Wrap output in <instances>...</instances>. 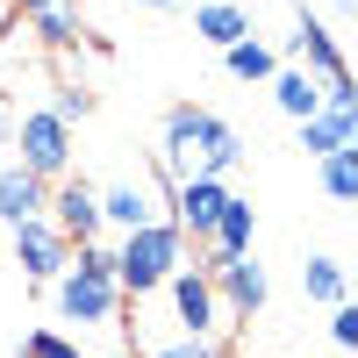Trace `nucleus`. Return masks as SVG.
Returning <instances> with one entry per match:
<instances>
[{
    "instance_id": "nucleus-1",
    "label": "nucleus",
    "mask_w": 358,
    "mask_h": 358,
    "mask_svg": "<svg viewBox=\"0 0 358 358\" xmlns=\"http://www.w3.org/2000/svg\"><path fill=\"white\" fill-rule=\"evenodd\" d=\"M236 158H244V143H236V129L222 122V115L208 108H172L165 129H158V165L187 187V179H222Z\"/></svg>"
},
{
    "instance_id": "nucleus-2",
    "label": "nucleus",
    "mask_w": 358,
    "mask_h": 358,
    "mask_svg": "<svg viewBox=\"0 0 358 358\" xmlns=\"http://www.w3.org/2000/svg\"><path fill=\"white\" fill-rule=\"evenodd\" d=\"M50 287H57V315L79 322V330L115 322V308H122V287H115V258H108V244H79L72 265H65Z\"/></svg>"
},
{
    "instance_id": "nucleus-3",
    "label": "nucleus",
    "mask_w": 358,
    "mask_h": 358,
    "mask_svg": "<svg viewBox=\"0 0 358 358\" xmlns=\"http://www.w3.org/2000/svg\"><path fill=\"white\" fill-rule=\"evenodd\" d=\"M108 258H115V287L122 294H158L179 273V258H187V236L172 222H151V229H129Z\"/></svg>"
},
{
    "instance_id": "nucleus-4",
    "label": "nucleus",
    "mask_w": 358,
    "mask_h": 358,
    "mask_svg": "<svg viewBox=\"0 0 358 358\" xmlns=\"http://www.w3.org/2000/svg\"><path fill=\"white\" fill-rule=\"evenodd\" d=\"M15 151H22V172H36L43 187H50V179L72 172V129L57 122L50 108H29L22 122H15Z\"/></svg>"
},
{
    "instance_id": "nucleus-5",
    "label": "nucleus",
    "mask_w": 358,
    "mask_h": 358,
    "mask_svg": "<svg viewBox=\"0 0 358 358\" xmlns=\"http://www.w3.org/2000/svg\"><path fill=\"white\" fill-rule=\"evenodd\" d=\"M43 222L65 236L72 251H79V244H101V187L65 172V179H57V194L43 201Z\"/></svg>"
},
{
    "instance_id": "nucleus-6",
    "label": "nucleus",
    "mask_w": 358,
    "mask_h": 358,
    "mask_svg": "<svg viewBox=\"0 0 358 358\" xmlns=\"http://www.w3.org/2000/svg\"><path fill=\"white\" fill-rule=\"evenodd\" d=\"M294 136H301V151H308V158L351 151V79L322 86V108L308 115V122H294Z\"/></svg>"
},
{
    "instance_id": "nucleus-7",
    "label": "nucleus",
    "mask_w": 358,
    "mask_h": 358,
    "mask_svg": "<svg viewBox=\"0 0 358 358\" xmlns=\"http://www.w3.org/2000/svg\"><path fill=\"white\" fill-rule=\"evenodd\" d=\"M172 287V308H179V337H215L222 330V301H215V280L201 265H179L165 280Z\"/></svg>"
},
{
    "instance_id": "nucleus-8",
    "label": "nucleus",
    "mask_w": 358,
    "mask_h": 358,
    "mask_svg": "<svg viewBox=\"0 0 358 358\" xmlns=\"http://www.w3.org/2000/svg\"><path fill=\"white\" fill-rule=\"evenodd\" d=\"M15 265H22V280L50 287V280L72 265V244H65V236H57V229L36 215V222H22V229H15Z\"/></svg>"
},
{
    "instance_id": "nucleus-9",
    "label": "nucleus",
    "mask_w": 358,
    "mask_h": 358,
    "mask_svg": "<svg viewBox=\"0 0 358 358\" xmlns=\"http://www.w3.org/2000/svg\"><path fill=\"white\" fill-rule=\"evenodd\" d=\"M215 301L229 308V315H258L265 308V294H273V280H265V265H258V251H244V258H229V265H215Z\"/></svg>"
},
{
    "instance_id": "nucleus-10",
    "label": "nucleus",
    "mask_w": 358,
    "mask_h": 358,
    "mask_svg": "<svg viewBox=\"0 0 358 358\" xmlns=\"http://www.w3.org/2000/svg\"><path fill=\"white\" fill-rule=\"evenodd\" d=\"M101 222H115V229H151V222H165V208H158V187L151 179H115V187H101Z\"/></svg>"
},
{
    "instance_id": "nucleus-11",
    "label": "nucleus",
    "mask_w": 358,
    "mask_h": 358,
    "mask_svg": "<svg viewBox=\"0 0 358 358\" xmlns=\"http://www.w3.org/2000/svg\"><path fill=\"white\" fill-rule=\"evenodd\" d=\"M222 208H229V187H222V179H187V187L172 194V229L208 244V229H215Z\"/></svg>"
},
{
    "instance_id": "nucleus-12",
    "label": "nucleus",
    "mask_w": 358,
    "mask_h": 358,
    "mask_svg": "<svg viewBox=\"0 0 358 358\" xmlns=\"http://www.w3.org/2000/svg\"><path fill=\"white\" fill-rule=\"evenodd\" d=\"M294 57H301V72L308 79H322V86H337V79H351V65H344V50H337V36H330V29H322L315 15H301V22H294Z\"/></svg>"
},
{
    "instance_id": "nucleus-13",
    "label": "nucleus",
    "mask_w": 358,
    "mask_h": 358,
    "mask_svg": "<svg viewBox=\"0 0 358 358\" xmlns=\"http://www.w3.org/2000/svg\"><path fill=\"white\" fill-rule=\"evenodd\" d=\"M251 236H258V208L229 194V208L215 215V229H208V258H201V273H215V265L244 258V251H251Z\"/></svg>"
},
{
    "instance_id": "nucleus-14",
    "label": "nucleus",
    "mask_w": 358,
    "mask_h": 358,
    "mask_svg": "<svg viewBox=\"0 0 358 358\" xmlns=\"http://www.w3.org/2000/svg\"><path fill=\"white\" fill-rule=\"evenodd\" d=\"M43 201H50V187H43L36 172H22V165H0V222H8V229L36 222V215H43Z\"/></svg>"
},
{
    "instance_id": "nucleus-15",
    "label": "nucleus",
    "mask_w": 358,
    "mask_h": 358,
    "mask_svg": "<svg viewBox=\"0 0 358 358\" xmlns=\"http://www.w3.org/2000/svg\"><path fill=\"white\" fill-rule=\"evenodd\" d=\"M194 36L215 43V50H229V43L251 36V15L236 8V0H208V8H194Z\"/></svg>"
},
{
    "instance_id": "nucleus-16",
    "label": "nucleus",
    "mask_w": 358,
    "mask_h": 358,
    "mask_svg": "<svg viewBox=\"0 0 358 358\" xmlns=\"http://www.w3.org/2000/svg\"><path fill=\"white\" fill-rule=\"evenodd\" d=\"M273 101L294 115V122H308V115L322 108V79H308L301 65H287V72H273Z\"/></svg>"
},
{
    "instance_id": "nucleus-17",
    "label": "nucleus",
    "mask_w": 358,
    "mask_h": 358,
    "mask_svg": "<svg viewBox=\"0 0 358 358\" xmlns=\"http://www.w3.org/2000/svg\"><path fill=\"white\" fill-rule=\"evenodd\" d=\"M29 29H36L43 50H72L79 43V8L65 0V8H50V15H29Z\"/></svg>"
},
{
    "instance_id": "nucleus-18",
    "label": "nucleus",
    "mask_w": 358,
    "mask_h": 358,
    "mask_svg": "<svg viewBox=\"0 0 358 358\" xmlns=\"http://www.w3.org/2000/svg\"><path fill=\"white\" fill-rule=\"evenodd\" d=\"M222 57H229V72H236V79H273V72H280V57H273V43H258V36H244V43H229Z\"/></svg>"
},
{
    "instance_id": "nucleus-19",
    "label": "nucleus",
    "mask_w": 358,
    "mask_h": 358,
    "mask_svg": "<svg viewBox=\"0 0 358 358\" xmlns=\"http://www.w3.org/2000/svg\"><path fill=\"white\" fill-rule=\"evenodd\" d=\"M301 287H308V301L344 308V265H337V258H308V265H301Z\"/></svg>"
},
{
    "instance_id": "nucleus-20",
    "label": "nucleus",
    "mask_w": 358,
    "mask_h": 358,
    "mask_svg": "<svg viewBox=\"0 0 358 358\" xmlns=\"http://www.w3.org/2000/svg\"><path fill=\"white\" fill-rule=\"evenodd\" d=\"M322 194H330L337 208L358 194V172H351V151H330V158H322Z\"/></svg>"
},
{
    "instance_id": "nucleus-21",
    "label": "nucleus",
    "mask_w": 358,
    "mask_h": 358,
    "mask_svg": "<svg viewBox=\"0 0 358 358\" xmlns=\"http://www.w3.org/2000/svg\"><path fill=\"white\" fill-rule=\"evenodd\" d=\"M50 115L72 129V122H86V115H94V94H86L79 79H65V86H57V101H50Z\"/></svg>"
},
{
    "instance_id": "nucleus-22",
    "label": "nucleus",
    "mask_w": 358,
    "mask_h": 358,
    "mask_svg": "<svg viewBox=\"0 0 358 358\" xmlns=\"http://www.w3.org/2000/svg\"><path fill=\"white\" fill-rule=\"evenodd\" d=\"M143 358H222V344L215 337H165V344H151Z\"/></svg>"
},
{
    "instance_id": "nucleus-23",
    "label": "nucleus",
    "mask_w": 358,
    "mask_h": 358,
    "mask_svg": "<svg viewBox=\"0 0 358 358\" xmlns=\"http://www.w3.org/2000/svg\"><path fill=\"white\" fill-rule=\"evenodd\" d=\"M22 358H79V344L57 337V330H29L22 337Z\"/></svg>"
},
{
    "instance_id": "nucleus-24",
    "label": "nucleus",
    "mask_w": 358,
    "mask_h": 358,
    "mask_svg": "<svg viewBox=\"0 0 358 358\" xmlns=\"http://www.w3.org/2000/svg\"><path fill=\"white\" fill-rule=\"evenodd\" d=\"M330 337H337V344H344V351H351V344H358V308H351V301H344V308H337V315H330Z\"/></svg>"
},
{
    "instance_id": "nucleus-25",
    "label": "nucleus",
    "mask_w": 358,
    "mask_h": 358,
    "mask_svg": "<svg viewBox=\"0 0 358 358\" xmlns=\"http://www.w3.org/2000/svg\"><path fill=\"white\" fill-rule=\"evenodd\" d=\"M22 15H50V8H65V0H15Z\"/></svg>"
},
{
    "instance_id": "nucleus-26",
    "label": "nucleus",
    "mask_w": 358,
    "mask_h": 358,
    "mask_svg": "<svg viewBox=\"0 0 358 358\" xmlns=\"http://www.w3.org/2000/svg\"><path fill=\"white\" fill-rule=\"evenodd\" d=\"M0 143H15V115L8 108H0Z\"/></svg>"
},
{
    "instance_id": "nucleus-27",
    "label": "nucleus",
    "mask_w": 358,
    "mask_h": 358,
    "mask_svg": "<svg viewBox=\"0 0 358 358\" xmlns=\"http://www.w3.org/2000/svg\"><path fill=\"white\" fill-rule=\"evenodd\" d=\"M143 8H172V0H143Z\"/></svg>"
}]
</instances>
